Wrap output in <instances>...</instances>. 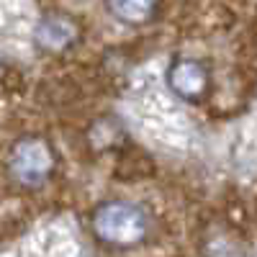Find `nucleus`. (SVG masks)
I'll use <instances>...</instances> for the list:
<instances>
[{"label":"nucleus","instance_id":"f257e3e1","mask_svg":"<svg viewBox=\"0 0 257 257\" xmlns=\"http://www.w3.org/2000/svg\"><path fill=\"white\" fill-rule=\"evenodd\" d=\"M93 229L103 242L116 244V247H132L144 239V234L149 229V219L137 203L111 201L95 211Z\"/></svg>","mask_w":257,"mask_h":257},{"label":"nucleus","instance_id":"f03ea898","mask_svg":"<svg viewBox=\"0 0 257 257\" xmlns=\"http://www.w3.org/2000/svg\"><path fill=\"white\" fill-rule=\"evenodd\" d=\"M54 167V155L44 139L18 142L11 155V173L21 185H41Z\"/></svg>","mask_w":257,"mask_h":257},{"label":"nucleus","instance_id":"7ed1b4c3","mask_svg":"<svg viewBox=\"0 0 257 257\" xmlns=\"http://www.w3.org/2000/svg\"><path fill=\"white\" fill-rule=\"evenodd\" d=\"M170 88L185 100H198L208 90V72L193 59H180L170 70Z\"/></svg>","mask_w":257,"mask_h":257},{"label":"nucleus","instance_id":"20e7f679","mask_svg":"<svg viewBox=\"0 0 257 257\" xmlns=\"http://www.w3.org/2000/svg\"><path fill=\"white\" fill-rule=\"evenodd\" d=\"M77 39V29L72 21L62 18V16H52V18H44L36 29V44L44 47L49 52H62L75 44Z\"/></svg>","mask_w":257,"mask_h":257},{"label":"nucleus","instance_id":"39448f33","mask_svg":"<svg viewBox=\"0 0 257 257\" xmlns=\"http://www.w3.org/2000/svg\"><path fill=\"white\" fill-rule=\"evenodd\" d=\"M108 8L123 24H144L152 18L157 0H108Z\"/></svg>","mask_w":257,"mask_h":257}]
</instances>
